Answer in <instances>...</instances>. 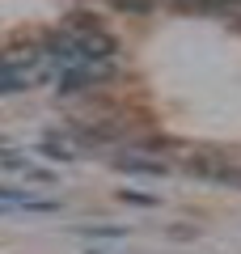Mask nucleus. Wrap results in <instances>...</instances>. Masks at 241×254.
Listing matches in <instances>:
<instances>
[{"label":"nucleus","mask_w":241,"mask_h":254,"mask_svg":"<svg viewBox=\"0 0 241 254\" xmlns=\"http://www.w3.org/2000/svg\"><path fill=\"white\" fill-rule=\"evenodd\" d=\"M102 76H110V60L76 64V68H63V72H60V89H63V93H72V89H80V85H93V81H102Z\"/></svg>","instance_id":"obj_1"},{"label":"nucleus","mask_w":241,"mask_h":254,"mask_svg":"<svg viewBox=\"0 0 241 254\" xmlns=\"http://www.w3.org/2000/svg\"><path fill=\"white\" fill-rule=\"evenodd\" d=\"M43 153L47 157H60V161H72V148L60 144V140H43Z\"/></svg>","instance_id":"obj_3"},{"label":"nucleus","mask_w":241,"mask_h":254,"mask_svg":"<svg viewBox=\"0 0 241 254\" xmlns=\"http://www.w3.org/2000/svg\"><path fill=\"white\" fill-rule=\"evenodd\" d=\"M220 4H229V9H241V0H220Z\"/></svg>","instance_id":"obj_6"},{"label":"nucleus","mask_w":241,"mask_h":254,"mask_svg":"<svg viewBox=\"0 0 241 254\" xmlns=\"http://www.w3.org/2000/svg\"><path fill=\"white\" fill-rule=\"evenodd\" d=\"M30 81H34V76L21 68V60H0V93H17V89H26Z\"/></svg>","instance_id":"obj_2"},{"label":"nucleus","mask_w":241,"mask_h":254,"mask_svg":"<svg viewBox=\"0 0 241 254\" xmlns=\"http://www.w3.org/2000/svg\"><path fill=\"white\" fill-rule=\"evenodd\" d=\"M123 199H131V203H140V208H152V203H157V199H152V195H144V190H127Z\"/></svg>","instance_id":"obj_5"},{"label":"nucleus","mask_w":241,"mask_h":254,"mask_svg":"<svg viewBox=\"0 0 241 254\" xmlns=\"http://www.w3.org/2000/svg\"><path fill=\"white\" fill-rule=\"evenodd\" d=\"M127 170H140V174H165V165H148V161H123Z\"/></svg>","instance_id":"obj_4"}]
</instances>
